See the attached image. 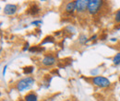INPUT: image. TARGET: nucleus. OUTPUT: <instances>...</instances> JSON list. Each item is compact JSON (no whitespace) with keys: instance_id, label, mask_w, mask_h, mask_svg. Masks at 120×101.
Here are the masks:
<instances>
[{"instance_id":"obj_23","label":"nucleus","mask_w":120,"mask_h":101,"mask_svg":"<svg viewBox=\"0 0 120 101\" xmlns=\"http://www.w3.org/2000/svg\"><path fill=\"white\" fill-rule=\"evenodd\" d=\"M116 29L119 30V29H120V24H119V26H116Z\"/></svg>"},{"instance_id":"obj_9","label":"nucleus","mask_w":120,"mask_h":101,"mask_svg":"<svg viewBox=\"0 0 120 101\" xmlns=\"http://www.w3.org/2000/svg\"><path fill=\"white\" fill-rule=\"evenodd\" d=\"M89 42V39L87 38V36L85 34H80L79 36V43L81 45H85Z\"/></svg>"},{"instance_id":"obj_19","label":"nucleus","mask_w":120,"mask_h":101,"mask_svg":"<svg viewBox=\"0 0 120 101\" xmlns=\"http://www.w3.org/2000/svg\"><path fill=\"white\" fill-rule=\"evenodd\" d=\"M97 35L95 34V35H93V36H91L90 39H89V42H93V41H96V39H97Z\"/></svg>"},{"instance_id":"obj_3","label":"nucleus","mask_w":120,"mask_h":101,"mask_svg":"<svg viewBox=\"0 0 120 101\" xmlns=\"http://www.w3.org/2000/svg\"><path fill=\"white\" fill-rule=\"evenodd\" d=\"M91 83L98 87L101 88H107L111 86V82L108 78H106L105 76L103 75H97V76H93L91 79Z\"/></svg>"},{"instance_id":"obj_15","label":"nucleus","mask_w":120,"mask_h":101,"mask_svg":"<svg viewBox=\"0 0 120 101\" xmlns=\"http://www.w3.org/2000/svg\"><path fill=\"white\" fill-rule=\"evenodd\" d=\"M30 52H42V49L38 46H33V47L30 48Z\"/></svg>"},{"instance_id":"obj_17","label":"nucleus","mask_w":120,"mask_h":101,"mask_svg":"<svg viewBox=\"0 0 120 101\" xmlns=\"http://www.w3.org/2000/svg\"><path fill=\"white\" fill-rule=\"evenodd\" d=\"M42 24H43L42 20H34L30 23V25H33V26H39V25H42Z\"/></svg>"},{"instance_id":"obj_2","label":"nucleus","mask_w":120,"mask_h":101,"mask_svg":"<svg viewBox=\"0 0 120 101\" xmlns=\"http://www.w3.org/2000/svg\"><path fill=\"white\" fill-rule=\"evenodd\" d=\"M103 0H88V13L91 16L98 14L103 6H104Z\"/></svg>"},{"instance_id":"obj_12","label":"nucleus","mask_w":120,"mask_h":101,"mask_svg":"<svg viewBox=\"0 0 120 101\" xmlns=\"http://www.w3.org/2000/svg\"><path fill=\"white\" fill-rule=\"evenodd\" d=\"M113 63L115 65H119L120 64V52H117L114 58H113Z\"/></svg>"},{"instance_id":"obj_21","label":"nucleus","mask_w":120,"mask_h":101,"mask_svg":"<svg viewBox=\"0 0 120 101\" xmlns=\"http://www.w3.org/2000/svg\"><path fill=\"white\" fill-rule=\"evenodd\" d=\"M7 68H8V65H5V67L3 68V76H5V74H6V71H7Z\"/></svg>"},{"instance_id":"obj_13","label":"nucleus","mask_w":120,"mask_h":101,"mask_svg":"<svg viewBox=\"0 0 120 101\" xmlns=\"http://www.w3.org/2000/svg\"><path fill=\"white\" fill-rule=\"evenodd\" d=\"M114 20L116 24H120V9L116 10V12L115 13L114 16Z\"/></svg>"},{"instance_id":"obj_20","label":"nucleus","mask_w":120,"mask_h":101,"mask_svg":"<svg viewBox=\"0 0 120 101\" xmlns=\"http://www.w3.org/2000/svg\"><path fill=\"white\" fill-rule=\"evenodd\" d=\"M29 47H30V45H29V42L25 43V46H24V48H23V52H26L27 50H29Z\"/></svg>"},{"instance_id":"obj_7","label":"nucleus","mask_w":120,"mask_h":101,"mask_svg":"<svg viewBox=\"0 0 120 101\" xmlns=\"http://www.w3.org/2000/svg\"><path fill=\"white\" fill-rule=\"evenodd\" d=\"M65 12L68 15H72L76 12L75 1H68L65 6Z\"/></svg>"},{"instance_id":"obj_14","label":"nucleus","mask_w":120,"mask_h":101,"mask_svg":"<svg viewBox=\"0 0 120 101\" xmlns=\"http://www.w3.org/2000/svg\"><path fill=\"white\" fill-rule=\"evenodd\" d=\"M29 11L30 12L31 15H37L39 12H40V9L37 7V6H33L30 9H29Z\"/></svg>"},{"instance_id":"obj_4","label":"nucleus","mask_w":120,"mask_h":101,"mask_svg":"<svg viewBox=\"0 0 120 101\" xmlns=\"http://www.w3.org/2000/svg\"><path fill=\"white\" fill-rule=\"evenodd\" d=\"M76 3V12L79 15L88 12V0H77Z\"/></svg>"},{"instance_id":"obj_16","label":"nucleus","mask_w":120,"mask_h":101,"mask_svg":"<svg viewBox=\"0 0 120 101\" xmlns=\"http://www.w3.org/2000/svg\"><path fill=\"white\" fill-rule=\"evenodd\" d=\"M69 30L68 31V33H75L76 32V29L74 27H72V26H68V27H66V30Z\"/></svg>"},{"instance_id":"obj_10","label":"nucleus","mask_w":120,"mask_h":101,"mask_svg":"<svg viewBox=\"0 0 120 101\" xmlns=\"http://www.w3.org/2000/svg\"><path fill=\"white\" fill-rule=\"evenodd\" d=\"M46 43H55V38L53 36H46L44 41L41 42V45H44Z\"/></svg>"},{"instance_id":"obj_18","label":"nucleus","mask_w":120,"mask_h":101,"mask_svg":"<svg viewBox=\"0 0 120 101\" xmlns=\"http://www.w3.org/2000/svg\"><path fill=\"white\" fill-rule=\"evenodd\" d=\"M98 71H99V70H98L97 68H96V70H91V71H90V74L93 75V76H97V73H98Z\"/></svg>"},{"instance_id":"obj_22","label":"nucleus","mask_w":120,"mask_h":101,"mask_svg":"<svg viewBox=\"0 0 120 101\" xmlns=\"http://www.w3.org/2000/svg\"><path fill=\"white\" fill-rule=\"evenodd\" d=\"M45 101H55V98H47Z\"/></svg>"},{"instance_id":"obj_6","label":"nucleus","mask_w":120,"mask_h":101,"mask_svg":"<svg viewBox=\"0 0 120 101\" xmlns=\"http://www.w3.org/2000/svg\"><path fill=\"white\" fill-rule=\"evenodd\" d=\"M18 11V6L15 4H7L4 7L3 12L7 16H14Z\"/></svg>"},{"instance_id":"obj_11","label":"nucleus","mask_w":120,"mask_h":101,"mask_svg":"<svg viewBox=\"0 0 120 101\" xmlns=\"http://www.w3.org/2000/svg\"><path fill=\"white\" fill-rule=\"evenodd\" d=\"M34 66H26V67H24L23 68V73H24V74H31L32 73L34 72Z\"/></svg>"},{"instance_id":"obj_1","label":"nucleus","mask_w":120,"mask_h":101,"mask_svg":"<svg viewBox=\"0 0 120 101\" xmlns=\"http://www.w3.org/2000/svg\"><path fill=\"white\" fill-rule=\"evenodd\" d=\"M34 83H35V79L33 77L25 76L16 83L15 87L19 92H24L26 90L30 89V87L34 85Z\"/></svg>"},{"instance_id":"obj_8","label":"nucleus","mask_w":120,"mask_h":101,"mask_svg":"<svg viewBox=\"0 0 120 101\" xmlns=\"http://www.w3.org/2000/svg\"><path fill=\"white\" fill-rule=\"evenodd\" d=\"M24 101H39V98L36 93L30 92L24 96Z\"/></svg>"},{"instance_id":"obj_5","label":"nucleus","mask_w":120,"mask_h":101,"mask_svg":"<svg viewBox=\"0 0 120 101\" xmlns=\"http://www.w3.org/2000/svg\"><path fill=\"white\" fill-rule=\"evenodd\" d=\"M42 64L45 67H52L56 63V58L52 54H45L41 61Z\"/></svg>"}]
</instances>
